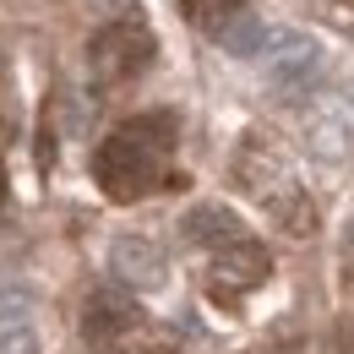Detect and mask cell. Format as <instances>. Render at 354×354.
Returning a JSON list of instances; mask_svg holds the SVG:
<instances>
[{
    "label": "cell",
    "instance_id": "4",
    "mask_svg": "<svg viewBox=\"0 0 354 354\" xmlns=\"http://www.w3.org/2000/svg\"><path fill=\"white\" fill-rule=\"evenodd\" d=\"M109 262H115V278L131 289V295H153V289H164L169 283V251L153 240V234H120L115 240V251H109Z\"/></svg>",
    "mask_w": 354,
    "mask_h": 354
},
{
    "label": "cell",
    "instance_id": "9",
    "mask_svg": "<svg viewBox=\"0 0 354 354\" xmlns=\"http://www.w3.org/2000/svg\"><path fill=\"white\" fill-rule=\"evenodd\" d=\"M213 39H218V49H229L234 60H257V55H267V39H272V33L262 28V17H257V11H245V6H240L218 33H213Z\"/></svg>",
    "mask_w": 354,
    "mask_h": 354
},
{
    "label": "cell",
    "instance_id": "15",
    "mask_svg": "<svg viewBox=\"0 0 354 354\" xmlns=\"http://www.w3.org/2000/svg\"><path fill=\"white\" fill-rule=\"evenodd\" d=\"M98 6H104V11H115V17H120V6H126V0H98Z\"/></svg>",
    "mask_w": 354,
    "mask_h": 354
},
{
    "label": "cell",
    "instance_id": "2",
    "mask_svg": "<svg viewBox=\"0 0 354 354\" xmlns=\"http://www.w3.org/2000/svg\"><path fill=\"white\" fill-rule=\"evenodd\" d=\"M153 55H158V39H153V28L136 22V17H109L88 39V66H93V77H98L104 88H120V82L142 77V71L153 66Z\"/></svg>",
    "mask_w": 354,
    "mask_h": 354
},
{
    "label": "cell",
    "instance_id": "12",
    "mask_svg": "<svg viewBox=\"0 0 354 354\" xmlns=\"http://www.w3.org/2000/svg\"><path fill=\"white\" fill-rule=\"evenodd\" d=\"M0 354H39V333L28 322H0Z\"/></svg>",
    "mask_w": 354,
    "mask_h": 354
},
{
    "label": "cell",
    "instance_id": "19",
    "mask_svg": "<svg viewBox=\"0 0 354 354\" xmlns=\"http://www.w3.org/2000/svg\"><path fill=\"white\" fill-rule=\"evenodd\" d=\"M349 104H354V88H349Z\"/></svg>",
    "mask_w": 354,
    "mask_h": 354
},
{
    "label": "cell",
    "instance_id": "14",
    "mask_svg": "<svg viewBox=\"0 0 354 354\" xmlns=\"http://www.w3.org/2000/svg\"><path fill=\"white\" fill-rule=\"evenodd\" d=\"M344 354H354V322H349V333H344Z\"/></svg>",
    "mask_w": 354,
    "mask_h": 354
},
{
    "label": "cell",
    "instance_id": "6",
    "mask_svg": "<svg viewBox=\"0 0 354 354\" xmlns=\"http://www.w3.org/2000/svg\"><path fill=\"white\" fill-rule=\"evenodd\" d=\"M267 272H272V257H267L257 240H240V245H229V251L213 257L207 283H213L218 300H229V289H234V295H251L257 283H267Z\"/></svg>",
    "mask_w": 354,
    "mask_h": 354
},
{
    "label": "cell",
    "instance_id": "7",
    "mask_svg": "<svg viewBox=\"0 0 354 354\" xmlns=\"http://www.w3.org/2000/svg\"><path fill=\"white\" fill-rule=\"evenodd\" d=\"M267 60H272V82L278 88H306L322 71V44L310 33H272L267 39Z\"/></svg>",
    "mask_w": 354,
    "mask_h": 354
},
{
    "label": "cell",
    "instance_id": "11",
    "mask_svg": "<svg viewBox=\"0 0 354 354\" xmlns=\"http://www.w3.org/2000/svg\"><path fill=\"white\" fill-rule=\"evenodd\" d=\"M180 11H185V22H196L202 33H218L223 22L240 11V0H180Z\"/></svg>",
    "mask_w": 354,
    "mask_h": 354
},
{
    "label": "cell",
    "instance_id": "10",
    "mask_svg": "<svg viewBox=\"0 0 354 354\" xmlns=\"http://www.w3.org/2000/svg\"><path fill=\"white\" fill-rule=\"evenodd\" d=\"M267 213L278 218V229H283V234H300V240H306V234H316V202H310L300 185H278V191L267 196Z\"/></svg>",
    "mask_w": 354,
    "mask_h": 354
},
{
    "label": "cell",
    "instance_id": "16",
    "mask_svg": "<svg viewBox=\"0 0 354 354\" xmlns=\"http://www.w3.org/2000/svg\"><path fill=\"white\" fill-rule=\"evenodd\" d=\"M344 272H349V283H354V245H349V262H344Z\"/></svg>",
    "mask_w": 354,
    "mask_h": 354
},
{
    "label": "cell",
    "instance_id": "18",
    "mask_svg": "<svg viewBox=\"0 0 354 354\" xmlns=\"http://www.w3.org/2000/svg\"><path fill=\"white\" fill-rule=\"evenodd\" d=\"M0 82H6V55H0Z\"/></svg>",
    "mask_w": 354,
    "mask_h": 354
},
{
    "label": "cell",
    "instance_id": "13",
    "mask_svg": "<svg viewBox=\"0 0 354 354\" xmlns=\"http://www.w3.org/2000/svg\"><path fill=\"white\" fill-rule=\"evenodd\" d=\"M6 142H11V120L0 115V153H6Z\"/></svg>",
    "mask_w": 354,
    "mask_h": 354
},
{
    "label": "cell",
    "instance_id": "3",
    "mask_svg": "<svg viewBox=\"0 0 354 354\" xmlns=\"http://www.w3.org/2000/svg\"><path fill=\"white\" fill-rule=\"evenodd\" d=\"M136 327H142V306H136L131 289L104 283V289L88 295V306H82V333H88L93 349H115L120 338H131Z\"/></svg>",
    "mask_w": 354,
    "mask_h": 354
},
{
    "label": "cell",
    "instance_id": "1",
    "mask_svg": "<svg viewBox=\"0 0 354 354\" xmlns=\"http://www.w3.org/2000/svg\"><path fill=\"white\" fill-rule=\"evenodd\" d=\"M180 120L169 109H147V115H131L126 126L98 142L93 153V180L109 202H142L147 191H158L169 175V153H175Z\"/></svg>",
    "mask_w": 354,
    "mask_h": 354
},
{
    "label": "cell",
    "instance_id": "17",
    "mask_svg": "<svg viewBox=\"0 0 354 354\" xmlns=\"http://www.w3.org/2000/svg\"><path fill=\"white\" fill-rule=\"evenodd\" d=\"M0 207H6V175H0Z\"/></svg>",
    "mask_w": 354,
    "mask_h": 354
},
{
    "label": "cell",
    "instance_id": "8",
    "mask_svg": "<svg viewBox=\"0 0 354 354\" xmlns=\"http://www.w3.org/2000/svg\"><path fill=\"white\" fill-rule=\"evenodd\" d=\"M278 175H283V153L267 142V136H245L240 142V153H234V180L245 185V191H278Z\"/></svg>",
    "mask_w": 354,
    "mask_h": 354
},
{
    "label": "cell",
    "instance_id": "5",
    "mask_svg": "<svg viewBox=\"0 0 354 354\" xmlns=\"http://www.w3.org/2000/svg\"><path fill=\"white\" fill-rule=\"evenodd\" d=\"M180 234H185L196 251H207V257H218L229 245L251 240L245 218H240L234 207H223V202H196V207H185V213H180Z\"/></svg>",
    "mask_w": 354,
    "mask_h": 354
}]
</instances>
